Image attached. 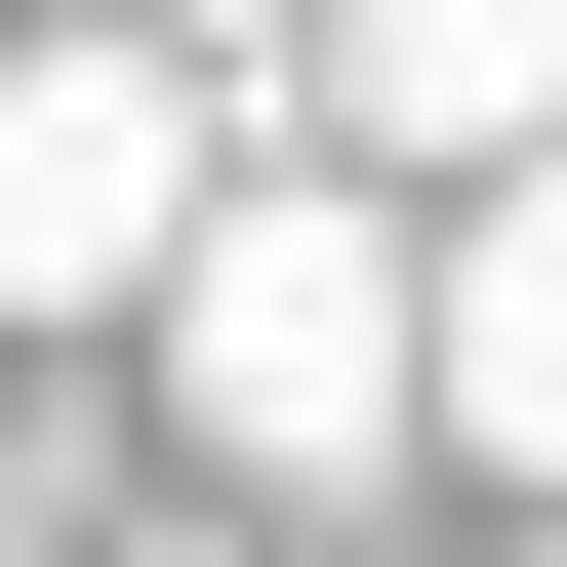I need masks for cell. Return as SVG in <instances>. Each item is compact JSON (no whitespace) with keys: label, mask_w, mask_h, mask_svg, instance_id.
<instances>
[{"label":"cell","mask_w":567,"mask_h":567,"mask_svg":"<svg viewBox=\"0 0 567 567\" xmlns=\"http://www.w3.org/2000/svg\"><path fill=\"white\" fill-rule=\"evenodd\" d=\"M163 446L203 486H405V446H446V244L324 203V163H244L163 244Z\"/></svg>","instance_id":"cell-1"},{"label":"cell","mask_w":567,"mask_h":567,"mask_svg":"<svg viewBox=\"0 0 567 567\" xmlns=\"http://www.w3.org/2000/svg\"><path fill=\"white\" fill-rule=\"evenodd\" d=\"M203 203H244V41H163V0L0 41V324H163Z\"/></svg>","instance_id":"cell-2"},{"label":"cell","mask_w":567,"mask_h":567,"mask_svg":"<svg viewBox=\"0 0 567 567\" xmlns=\"http://www.w3.org/2000/svg\"><path fill=\"white\" fill-rule=\"evenodd\" d=\"M284 82H324V163H567V0H324V41H284Z\"/></svg>","instance_id":"cell-3"},{"label":"cell","mask_w":567,"mask_h":567,"mask_svg":"<svg viewBox=\"0 0 567 567\" xmlns=\"http://www.w3.org/2000/svg\"><path fill=\"white\" fill-rule=\"evenodd\" d=\"M446 446H486V486H567V163H486V203H446Z\"/></svg>","instance_id":"cell-4"},{"label":"cell","mask_w":567,"mask_h":567,"mask_svg":"<svg viewBox=\"0 0 567 567\" xmlns=\"http://www.w3.org/2000/svg\"><path fill=\"white\" fill-rule=\"evenodd\" d=\"M163 41H244V82H284V41H324V0H163Z\"/></svg>","instance_id":"cell-5"},{"label":"cell","mask_w":567,"mask_h":567,"mask_svg":"<svg viewBox=\"0 0 567 567\" xmlns=\"http://www.w3.org/2000/svg\"><path fill=\"white\" fill-rule=\"evenodd\" d=\"M527 567H567V486H527Z\"/></svg>","instance_id":"cell-6"},{"label":"cell","mask_w":567,"mask_h":567,"mask_svg":"<svg viewBox=\"0 0 567 567\" xmlns=\"http://www.w3.org/2000/svg\"><path fill=\"white\" fill-rule=\"evenodd\" d=\"M0 567H41V527H0Z\"/></svg>","instance_id":"cell-7"}]
</instances>
